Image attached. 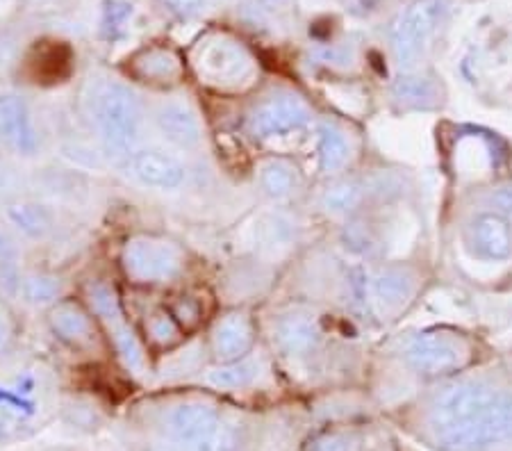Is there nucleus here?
<instances>
[{
	"label": "nucleus",
	"instance_id": "f8f14e48",
	"mask_svg": "<svg viewBox=\"0 0 512 451\" xmlns=\"http://www.w3.org/2000/svg\"><path fill=\"white\" fill-rule=\"evenodd\" d=\"M403 363L421 376H442L458 372L472 358L465 338L447 331H424L403 342Z\"/></svg>",
	"mask_w": 512,
	"mask_h": 451
},
{
	"label": "nucleus",
	"instance_id": "a19ab883",
	"mask_svg": "<svg viewBox=\"0 0 512 451\" xmlns=\"http://www.w3.org/2000/svg\"><path fill=\"white\" fill-rule=\"evenodd\" d=\"M344 5L355 16H369L381 10V0H344Z\"/></svg>",
	"mask_w": 512,
	"mask_h": 451
},
{
	"label": "nucleus",
	"instance_id": "dca6fc26",
	"mask_svg": "<svg viewBox=\"0 0 512 451\" xmlns=\"http://www.w3.org/2000/svg\"><path fill=\"white\" fill-rule=\"evenodd\" d=\"M258 342V328L249 308L230 306L217 310L205 326L203 344L210 363H228L253 354Z\"/></svg>",
	"mask_w": 512,
	"mask_h": 451
},
{
	"label": "nucleus",
	"instance_id": "cd10ccee",
	"mask_svg": "<svg viewBox=\"0 0 512 451\" xmlns=\"http://www.w3.org/2000/svg\"><path fill=\"white\" fill-rule=\"evenodd\" d=\"M390 96L403 110H433L442 105L440 82L424 73H403L392 82Z\"/></svg>",
	"mask_w": 512,
	"mask_h": 451
},
{
	"label": "nucleus",
	"instance_id": "9d476101",
	"mask_svg": "<svg viewBox=\"0 0 512 451\" xmlns=\"http://www.w3.org/2000/svg\"><path fill=\"white\" fill-rule=\"evenodd\" d=\"M512 440V392L503 390L497 404L474 420L433 431V442L442 451H490Z\"/></svg>",
	"mask_w": 512,
	"mask_h": 451
},
{
	"label": "nucleus",
	"instance_id": "f3484780",
	"mask_svg": "<svg viewBox=\"0 0 512 451\" xmlns=\"http://www.w3.org/2000/svg\"><path fill=\"white\" fill-rule=\"evenodd\" d=\"M128 176L146 190L178 192L189 180V167L183 158L158 146H139L130 155L126 167Z\"/></svg>",
	"mask_w": 512,
	"mask_h": 451
},
{
	"label": "nucleus",
	"instance_id": "aec40b11",
	"mask_svg": "<svg viewBox=\"0 0 512 451\" xmlns=\"http://www.w3.org/2000/svg\"><path fill=\"white\" fill-rule=\"evenodd\" d=\"M3 221L23 242L46 244L51 242L60 228V219L51 203L32 199V196H14V199L0 203Z\"/></svg>",
	"mask_w": 512,
	"mask_h": 451
},
{
	"label": "nucleus",
	"instance_id": "1a4fd4ad",
	"mask_svg": "<svg viewBox=\"0 0 512 451\" xmlns=\"http://www.w3.org/2000/svg\"><path fill=\"white\" fill-rule=\"evenodd\" d=\"M119 73L139 89L169 94L189 78L183 48L171 41H146L119 64Z\"/></svg>",
	"mask_w": 512,
	"mask_h": 451
},
{
	"label": "nucleus",
	"instance_id": "9b49d317",
	"mask_svg": "<svg viewBox=\"0 0 512 451\" xmlns=\"http://www.w3.org/2000/svg\"><path fill=\"white\" fill-rule=\"evenodd\" d=\"M44 315L48 333L73 354H107L110 351L101 324L82 297L66 294Z\"/></svg>",
	"mask_w": 512,
	"mask_h": 451
},
{
	"label": "nucleus",
	"instance_id": "c9c22d12",
	"mask_svg": "<svg viewBox=\"0 0 512 451\" xmlns=\"http://www.w3.org/2000/svg\"><path fill=\"white\" fill-rule=\"evenodd\" d=\"M155 10L173 23H192L208 14L210 0H155Z\"/></svg>",
	"mask_w": 512,
	"mask_h": 451
},
{
	"label": "nucleus",
	"instance_id": "2eb2a0df",
	"mask_svg": "<svg viewBox=\"0 0 512 451\" xmlns=\"http://www.w3.org/2000/svg\"><path fill=\"white\" fill-rule=\"evenodd\" d=\"M148 123L171 149L180 153H196L205 144V126L201 112L187 98L160 96L148 103Z\"/></svg>",
	"mask_w": 512,
	"mask_h": 451
},
{
	"label": "nucleus",
	"instance_id": "6ab92c4d",
	"mask_svg": "<svg viewBox=\"0 0 512 451\" xmlns=\"http://www.w3.org/2000/svg\"><path fill=\"white\" fill-rule=\"evenodd\" d=\"M462 240L478 260L503 262L512 256V224L499 210L478 212L469 219Z\"/></svg>",
	"mask_w": 512,
	"mask_h": 451
},
{
	"label": "nucleus",
	"instance_id": "b1692460",
	"mask_svg": "<svg viewBox=\"0 0 512 451\" xmlns=\"http://www.w3.org/2000/svg\"><path fill=\"white\" fill-rule=\"evenodd\" d=\"M317 133V162L319 171L328 178L342 176L344 169L353 160V142L351 135L340 121L324 117L315 123Z\"/></svg>",
	"mask_w": 512,
	"mask_h": 451
},
{
	"label": "nucleus",
	"instance_id": "2f4dec72",
	"mask_svg": "<svg viewBox=\"0 0 512 451\" xmlns=\"http://www.w3.org/2000/svg\"><path fill=\"white\" fill-rule=\"evenodd\" d=\"M137 19L135 0H101L98 3L96 32L105 44H117L130 35L132 23Z\"/></svg>",
	"mask_w": 512,
	"mask_h": 451
},
{
	"label": "nucleus",
	"instance_id": "c85d7f7f",
	"mask_svg": "<svg viewBox=\"0 0 512 451\" xmlns=\"http://www.w3.org/2000/svg\"><path fill=\"white\" fill-rule=\"evenodd\" d=\"M262 369H264L262 360L249 354L244 358L228 360V363H212L203 372V383L210 385L214 390H224V392L246 390L258 383V379L262 376Z\"/></svg>",
	"mask_w": 512,
	"mask_h": 451
},
{
	"label": "nucleus",
	"instance_id": "39448f33",
	"mask_svg": "<svg viewBox=\"0 0 512 451\" xmlns=\"http://www.w3.org/2000/svg\"><path fill=\"white\" fill-rule=\"evenodd\" d=\"M164 436L176 451H239L242 436L237 426L221 417L208 399H187L164 417Z\"/></svg>",
	"mask_w": 512,
	"mask_h": 451
},
{
	"label": "nucleus",
	"instance_id": "0eeeda50",
	"mask_svg": "<svg viewBox=\"0 0 512 451\" xmlns=\"http://www.w3.org/2000/svg\"><path fill=\"white\" fill-rule=\"evenodd\" d=\"M447 0H412L394 16L387 41L396 67L403 73L415 71L447 16Z\"/></svg>",
	"mask_w": 512,
	"mask_h": 451
},
{
	"label": "nucleus",
	"instance_id": "f03ea898",
	"mask_svg": "<svg viewBox=\"0 0 512 451\" xmlns=\"http://www.w3.org/2000/svg\"><path fill=\"white\" fill-rule=\"evenodd\" d=\"M189 78L214 94H242L260 76L258 57L233 30L210 26L185 48Z\"/></svg>",
	"mask_w": 512,
	"mask_h": 451
},
{
	"label": "nucleus",
	"instance_id": "412c9836",
	"mask_svg": "<svg viewBox=\"0 0 512 451\" xmlns=\"http://www.w3.org/2000/svg\"><path fill=\"white\" fill-rule=\"evenodd\" d=\"M419 287V276L408 265H381L367 274L369 306L381 315H394L408 306Z\"/></svg>",
	"mask_w": 512,
	"mask_h": 451
},
{
	"label": "nucleus",
	"instance_id": "f257e3e1",
	"mask_svg": "<svg viewBox=\"0 0 512 451\" xmlns=\"http://www.w3.org/2000/svg\"><path fill=\"white\" fill-rule=\"evenodd\" d=\"M85 112L101 146V153L117 167L142 146L148 126V101L130 80L112 73H96L87 80Z\"/></svg>",
	"mask_w": 512,
	"mask_h": 451
},
{
	"label": "nucleus",
	"instance_id": "a211bd4d",
	"mask_svg": "<svg viewBox=\"0 0 512 451\" xmlns=\"http://www.w3.org/2000/svg\"><path fill=\"white\" fill-rule=\"evenodd\" d=\"M271 342L283 356L305 360L319 351L324 342V326L317 313L308 308H287L271 322Z\"/></svg>",
	"mask_w": 512,
	"mask_h": 451
},
{
	"label": "nucleus",
	"instance_id": "f704fd0d",
	"mask_svg": "<svg viewBox=\"0 0 512 451\" xmlns=\"http://www.w3.org/2000/svg\"><path fill=\"white\" fill-rule=\"evenodd\" d=\"M310 57L315 64L333 69V71H349L358 62V48L351 41H328V44H319L310 51Z\"/></svg>",
	"mask_w": 512,
	"mask_h": 451
},
{
	"label": "nucleus",
	"instance_id": "ddd939ff",
	"mask_svg": "<svg viewBox=\"0 0 512 451\" xmlns=\"http://www.w3.org/2000/svg\"><path fill=\"white\" fill-rule=\"evenodd\" d=\"M46 137L26 94L0 89V149L16 160L39 158Z\"/></svg>",
	"mask_w": 512,
	"mask_h": 451
},
{
	"label": "nucleus",
	"instance_id": "7c9ffc66",
	"mask_svg": "<svg viewBox=\"0 0 512 451\" xmlns=\"http://www.w3.org/2000/svg\"><path fill=\"white\" fill-rule=\"evenodd\" d=\"M73 60H76V55H73L69 41L55 37H41L30 48V64L37 69L39 78L60 82V78L69 76Z\"/></svg>",
	"mask_w": 512,
	"mask_h": 451
},
{
	"label": "nucleus",
	"instance_id": "423d86ee",
	"mask_svg": "<svg viewBox=\"0 0 512 451\" xmlns=\"http://www.w3.org/2000/svg\"><path fill=\"white\" fill-rule=\"evenodd\" d=\"M51 397L53 374L44 363H28L0 379V440L44 420Z\"/></svg>",
	"mask_w": 512,
	"mask_h": 451
},
{
	"label": "nucleus",
	"instance_id": "c756f323",
	"mask_svg": "<svg viewBox=\"0 0 512 451\" xmlns=\"http://www.w3.org/2000/svg\"><path fill=\"white\" fill-rule=\"evenodd\" d=\"M23 274V240L0 221V299L10 303L19 299Z\"/></svg>",
	"mask_w": 512,
	"mask_h": 451
},
{
	"label": "nucleus",
	"instance_id": "58836bf2",
	"mask_svg": "<svg viewBox=\"0 0 512 451\" xmlns=\"http://www.w3.org/2000/svg\"><path fill=\"white\" fill-rule=\"evenodd\" d=\"M349 449H351L349 436H344L340 431H328L312 440L305 451H349Z\"/></svg>",
	"mask_w": 512,
	"mask_h": 451
},
{
	"label": "nucleus",
	"instance_id": "7ed1b4c3",
	"mask_svg": "<svg viewBox=\"0 0 512 451\" xmlns=\"http://www.w3.org/2000/svg\"><path fill=\"white\" fill-rule=\"evenodd\" d=\"M123 281L139 290H173L192 269V253L178 237L137 231L123 237L117 256Z\"/></svg>",
	"mask_w": 512,
	"mask_h": 451
},
{
	"label": "nucleus",
	"instance_id": "e433bc0d",
	"mask_svg": "<svg viewBox=\"0 0 512 451\" xmlns=\"http://www.w3.org/2000/svg\"><path fill=\"white\" fill-rule=\"evenodd\" d=\"M10 153H0V203L23 194V171Z\"/></svg>",
	"mask_w": 512,
	"mask_h": 451
},
{
	"label": "nucleus",
	"instance_id": "79ce46f5",
	"mask_svg": "<svg viewBox=\"0 0 512 451\" xmlns=\"http://www.w3.org/2000/svg\"><path fill=\"white\" fill-rule=\"evenodd\" d=\"M494 203H497V210L503 212L512 224V187H506V190H501L494 196Z\"/></svg>",
	"mask_w": 512,
	"mask_h": 451
},
{
	"label": "nucleus",
	"instance_id": "ea45409f",
	"mask_svg": "<svg viewBox=\"0 0 512 451\" xmlns=\"http://www.w3.org/2000/svg\"><path fill=\"white\" fill-rule=\"evenodd\" d=\"M253 7H258L264 14H285L289 10H294L296 0H246Z\"/></svg>",
	"mask_w": 512,
	"mask_h": 451
},
{
	"label": "nucleus",
	"instance_id": "4468645a",
	"mask_svg": "<svg viewBox=\"0 0 512 451\" xmlns=\"http://www.w3.org/2000/svg\"><path fill=\"white\" fill-rule=\"evenodd\" d=\"M503 395L497 385L483 379H465L447 385L440 390L428 408V422L433 431L449 429L462 422H469L485 413L487 408L497 404V399Z\"/></svg>",
	"mask_w": 512,
	"mask_h": 451
},
{
	"label": "nucleus",
	"instance_id": "72a5a7b5",
	"mask_svg": "<svg viewBox=\"0 0 512 451\" xmlns=\"http://www.w3.org/2000/svg\"><path fill=\"white\" fill-rule=\"evenodd\" d=\"M340 237H342L344 249L355 253V256H374L378 246H381L374 224L360 215L344 221Z\"/></svg>",
	"mask_w": 512,
	"mask_h": 451
},
{
	"label": "nucleus",
	"instance_id": "bb28decb",
	"mask_svg": "<svg viewBox=\"0 0 512 451\" xmlns=\"http://www.w3.org/2000/svg\"><path fill=\"white\" fill-rule=\"evenodd\" d=\"M66 297V281L60 272L48 267L26 269L21 281L19 301L32 310L53 308L57 301Z\"/></svg>",
	"mask_w": 512,
	"mask_h": 451
},
{
	"label": "nucleus",
	"instance_id": "5701e85b",
	"mask_svg": "<svg viewBox=\"0 0 512 451\" xmlns=\"http://www.w3.org/2000/svg\"><path fill=\"white\" fill-rule=\"evenodd\" d=\"M255 185L271 203H289L303 192L305 176L299 164L289 158H267L255 171Z\"/></svg>",
	"mask_w": 512,
	"mask_h": 451
},
{
	"label": "nucleus",
	"instance_id": "20e7f679",
	"mask_svg": "<svg viewBox=\"0 0 512 451\" xmlns=\"http://www.w3.org/2000/svg\"><path fill=\"white\" fill-rule=\"evenodd\" d=\"M80 297L101 324L110 354L119 360V365L137 379L151 372L153 356L148 354L137 324L128 317L119 285L107 276H92L82 283Z\"/></svg>",
	"mask_w": 512,
	"mask_h": 451
},
{
	"label": "nucleus",
	"instance_id": "393cba45",
	"mask_svg": "<svg viewBox=\"0 0 512 451\" xmlns=\"http://www.w3.org/2000/svg\"><path fill=\"white\" fill-rule=\"evenodd\" d=\"M319 208L328 217L351 219L360 215V210L369 203L365 178L355 176H335L328 180V185L319 192Z\"/></svg>",
	"mask_w": 512,
	"mask_h": 451
},
{
	"label": "nucleus",
	"instance_id": "4be33fe9",
	"mask_svg": "<svg viewBox=\"0 0 512 451\" xmlns=\"http://www.w3.org/2000/svg\"><path fill=\"white\" fill-rule=\"evenodd\" d=\"M137 328L151 356H169L180 347H185L189 340L185 328L176 322V317L171 315V310L164 303L146 308Z\"/></svg>",
	"mask_w": 512,
	"mask_h": 451
},
{
	"label": "nucleus",
	"instance_id": "a878e982",
	"mask_svg": "<svg viewBox=\"0 0 512 451\" xmlns=\"http://www.w3.org/2000/svg\"><path fill=\"white\" fill-rule=\"evenodd\" d=\"M253 237L255 246L264 256H280L299 240V221L283 208L269 210L255 221Z\"/></svg>",
	"mask_w": 512,
	"mask_h": 451
},
{
	"label": "nucleus",
	"instance_id": "37998d69",
	"mask_svg": "<svg viewBox=\"0 0 512 451\" xmlns=\"http://www.w3.org/2000/svg\"><path fill=\"white\" fill-rule=\"evenodd\" d=\"M10 48H12V41H10V37L5 35V30L0 28V64L7 60V55H10Z\"/></svg>",
	"mask_w": 512,
	"mask_h": 451
},
{
	"label": "nucleus",
	"instance_id": "6e6552de",
	"mask_svg": "<svg viewBox=\"0 0 512 451\" xmlns=\"http://www.w3.org/2000/svg\"><path fill=\"white\" fill-rule=\"evenodd\" d=\"M315 121L310 103L294 89H271L246 112V133L255 142H274L308 130Z\"/></svg>",
	"mask_w": 512,
	"mask_h": 451
},
{
	"label": "nucleus",
	"instance_id": "4c0bfd02",
	"mask_svg": "<svg viewBox=\"0 0 512 451\" xmlns=\"http://www.w3.org/2000/svg\"><path fill=\"white\" fill-rule=\"evenodd\" d=\"M16 342H19V326L10 310V301L0 299V360L12 356Z\"/></svg>",
	"mask_w": 512,
	"mask_h": 451
},
{
	"label": "nucleus",
	"instance_id": "473e14b6",
	"mask_svg": "<svg viewBox=\"0 0 512 451\" xmlns=\"http://www.w3.org/2000/svg\"><path fill=\"white\" fill-rule=\"evenodd\" d=\"M164 306L171 310V315L176 317V322L185 328V333L192 338V335L201 333L205 326H208L210 317L214 315L208 308V303L198 294L196 290H183L171 294V297L164 301Z\"/></svg>",
	"mask_w": 512,
	"mask_h": 451
}]
</instances>
